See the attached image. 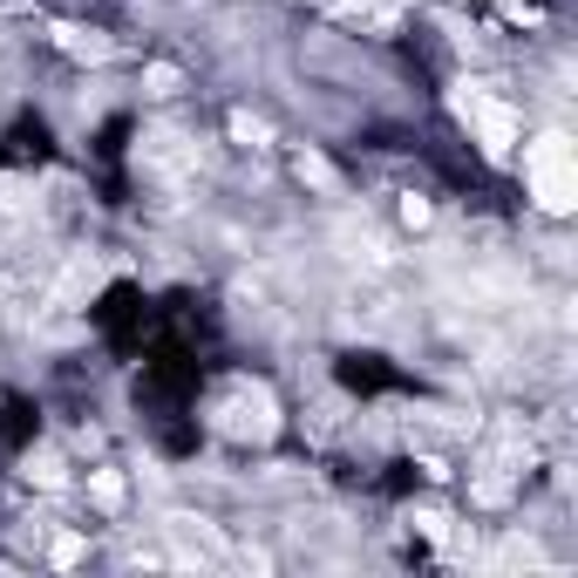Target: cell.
Listing matches in <instances>:
<instances>
[{"instance_id":"1","label":"cell","mask_w":578,"mask_h":578,"mask_svg":"<svg viewBox=\"0 0 578 578\" xmlns=\"http://www.w3.org/2000/svg\"><path fill=\"white\" fill-rule=\"evenodd\" d=\"M524 178H531V197L545 204L551 219H565L578 204V156H571V136H538L531 150H524Z\"/></svg>"},{"instance_id":"2","label":"cell","mask_w":578,"mask_h":578,"mask_svg":"<svg viewBox=\"0 0 578 578\" xmlns=\"http://www.w3.org/2000/svg\"><path fill=\"white\" fill-rule=\"evenodd\" d=\"M449 110H456L469 130H477V143H484L490 156H510V143H517V130H524L510 102H504V95H490V82H469V75L449 89Z\"/></svg>"},{"instance_id":"3","label":"cell","mask_w":578,"mask_h":578,"mask_svg":"<svg viewBox=\"0 0 578 578\" xmlns=\"http://www.w3.org/2000/svg\"><path fill=\"white\" fill-rule=\"evenodd\" d=\"M219 429L239 436V443H273L280 436V402L266 388H232L219 402Z\"/></svg>"},{"instance_id":"4","label":"cell","mask_w":578,"mask_h":578,"mask_svg":"<svg viewBox=\"0 0 578 578\" xmlns=\"http://www.w3.org/2000/svg\"><path fill=\"white\" fill-rule=\"evenodd\" d=\"M191 164H197V156H191V143H184V136H171V130H156V136H143V143H136V171L184 178Z\"/></svg>"},{"instance_id":"5","label":"cell","mask_w":578,"mask_h":578,"mask_svg":"<svg viewBox=\"0 0 578 578\" xmlns=\"http://www.w3.org/2000/svg\"><path fill=\"white\" fill-rule=\"evenodd\" d=\"M102 280H110V266L102 258H69L62 280H55V306H89L102 293Z\"/></svg>"},{"instance_id":"6","label":"cell","mask_w":578,"mask_h":578,"mask_svg":"<svg viewBox=\"0 0 578 578\" xmlns=\"http://www.w3.org/2000/svg\"><path fill=\"white\" fill-rule=\"evenodd\" d=\"M408 14V0H334V21H354V28H395Z\"/></svg>"},{"instance_id":"7","label":"cell","mask_w":578,"mask_h":578,"mask_svg":"<svg viewBox=\"0 0 578 578\" xmlns=\"http://www.w3.org/2000/svg\"><path fill=\"white\" fill-rule=\"evenodd\" d=\"M55 41L69 48L75 62H110V55H116V41H110V34H95V28H75V21H62V28H55Z\"/></svg>"},{"instance_id":"8","label":"cell","mask_w":578,"mask_h":578,"mask_svg":"<svg viewBox=\"0 0 578 578\" xmlns=\"http://www.w3.org/2000/svg\"><path fill=\"white\" fill-rule=\"evenodd\" d=\"M171 531L184 538V551H191V558H225L219 531H212V524H204V517H171Z\"/></svg>"},{"instance_id":"9","label":"cell","mask_w":578,"mask_h":578,"mask_svg":"<svg viewBox=\"0 0 578 578\" xmlns=\"http://www.w3.org/2000/svg\"><path fill=\"white\" fill-rule=\"evenodd\" d=\"M34 212V178L0 171V219H28Z\"/></svg>"},{"instance_id":"10","label":"cell","mask_w":578,"mask_h":578,"mask_svg":"<svg viewBox=\"0 0 578 578\" xmlns=\"http://www.w3.org/2000/svg\"><path fill=\"white\" fill-rule=\"evenodd\" d=\"M123 497H130V484L116 477V469H89V504L95 510H123Z\"/></svg>"},{"instance_id":"11","label":"cell","mask_w":578,"mask_h":578,"mask_svg":"<svg viewBox=\"0 0 578 578\" xmlns=\"http://www.w3.org/2000/svg\"><path fill=\"white\" fill-rule=\"evenodd\" d=\"M28 484H41V490H62V484H69L62 456H55V449H34V456H28Z\"/></svg>"},{"instance_id":"12","label":"cell","mask_w":578,"mask_h":578,"mask_svg":"<svg viewBox=\"0 0 578 578\" xmlns=\"http://www.w3.org/2000/svg\"><path fill=\"white\" fill-rule=\"evenodd\" d=\"M293 171H300V184H313V191H334V164H327L321 150H300Z\"/></svg>"},{"instance_id":"13","label":"cell","mask_w":578,"mask_h":578,"mask_svg":"<svg viewBox=\"0 0 578 578\" xmlns=\"http://www.w3.org/2000/svg\"><path fill=\"white\" fill-rule=\"evenodd\" d=\"M178 89H184V75H178L171 62H150V69H143V95H178Z\"/></svg>"},{"instance_id":"14","label":"cell","mask_w":578,"mask_h":578,"mask_svg":"<svg viewBox=\"0 0 578 578\" xmlns=\"http://www.w3.org/2000/svg\"><path fill=\"white\" fill-rule=\"evenodd\" d=\"M232 143H245V150H266V143H273V130L258 123V116H245V110H239V116H232Z\"/></svg>"},{"instance_id":"15","label":"cell","mask_w":578,"mask_h":578,"mask_svg":"<svg viewBox=\"0 0 578 578\" xmlns=\"http://www.w3.org/2000/svg\"><path fill=\"white\" fill-rule=\"evenodd\" d=\"M402 219L423 232V225H429V197H402Z\"/></svg>"},{"instance_id":"16","label":"cell","mask_w":578,"mask_h":578,"mask_svg":"<svg viewBox=\"0 0 578 578\" xmlns=\"http://www.w3.org/2000/svg\"><path fill=\"white\" fill-rule=\"evenodd\" d=\"M48 558H55V565H75V558H82V538H75V531L55 538V551H48Z\"/></svg>"}]
</instances>
